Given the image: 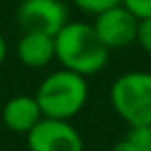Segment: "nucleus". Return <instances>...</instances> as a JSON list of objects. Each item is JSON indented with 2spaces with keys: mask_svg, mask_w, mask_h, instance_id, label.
I'll list each match as a JSON object with an SVG mask.
<instances>
[{
  "mask_svg": "<svg viewBox=\"0 0 151 151\" xmlns=\"http://www.w3.org/2000/svg\"><path fill=\"white\" fill-rule=\"evenodd\" d=\"M55 40V59L61 63V69L73 71L81 77L100 73L107 65L109 50L98 38L90 23L73 21L67 23L54 37Z\"/></svg>",
  "mask_w": 151,
  "mask_h": 151,
  "instance_id": "f257e3e1",
  "label": "nucleus"
},
{
  "mask_svg": "<svg viewBox=\"0 0 151 151\" xmlns=\"http://www.w3.org/2000/svg\"><path fill=\"white\" fill-rule=\"evenodd\" d=\"M35 100L44 119L69 121L88 101V82L73 71H54L38 84Z\"/></svg>",
  "mask_w": 151,
  "mask_h": 151,
  "instance_id": "f03ea898",
  "label": "nucleus"
},
{
  "mask_svg": "<svg viewBox=\"0 0 151 151\" xmlns=\"http://www.w3.org/2000/svg\"><path fill=\"white\" fill-rule=\"evenodd\" d=\"M109 100L115 113L128 122V126L151 124V73H122L111 84Z\"/></svg>",
  "mask_w": 151,
  "mask_h": 151,
  "instance_id": "7ed1b4c3",
  "label": "nucleus"
},
{
  "mask_svg": "<svg viewBox=\"0 0 151 151\" xmlns=\"http://www.w3.org/2000/svg\"><path fill=\"white\" fill-rule=\"evenodd\" d=\"M17 23L23 33L55 37L67 25V6L61 0H23L17 8Z\"/></svg>",
  "mask_w": 151,
  "mask_h": 151,
  "instance_id": "20e7f679",
  "label": "nucleus"
},
{
  "mask_svg": "<svg viewBox=\"0 0 151 151\" xmlns=\"http://www.w3.org/2000/svg\"><path fill=\"white\" fill-rule=\"evenodd\" d=\"M29 151H84L82 136L69 121L42 119L27 134Z\"/></svg>",
  "mask_w": 151,
  "mask_h": 151,
  "instance_id": "39448f33",
  "label": "nucleus"
},
{
  "mask_svg": "<svg viewBox=\"0 0 151 151\" xmlns=\"http://www.w3.org/2000/svg\"><path fill=\"white\" fill-rule=\"evenodd\" d=\"M94 31L107 50H121L136 42L138 19L124 6H115L111 10L96 15Z\"/></svg>",
  "mask_w": 151,
  "mask_h": 151,
  "instance_id": "423d86ee",
  "label": "nucleus"
},
{
  "mask_svg": "<svg viewBox=\"0 0 151 151\" xmlns=\"http://www.w3.org/2000/svg\"><path fill=\"white\" fill-rule=\"evenodd\" d=\"M42 113L35 96H14L2 107V122L8 130L17 134H29L42 121Z\"/></svg>",
  "mask_w": 151,
  "mask_h": 151,
  "instance_id": "0eeeda50",
  "label": "nucleus"
},
{
  "mask_svg": "<svg viewBox=\"0 0 151 151\" xmlns=\"http://www.w3.org/2000/svg\"><path fill=\"white\" fill-rule=\"evenodd\" d=\"M17 58L25 67L42 69L55 58V40L44 33H23L17 42Z\"/></svg>",
  "mask_w": 151,
  "mask_h": 151,
  "instance_id": "6e6552de",
  "label": "nucleus"
},
{
  "mask_svg": "<svg viewBox=\"0 0 151 151\" xmlns=\"http://www.w3.org/2000/svg\"><path fill=\"white\" fill-rule=\"evenodd\" d=\"M124 138L138 151H151V124L130 126L128 134H126Z\"/></svg>",
  "mask_w": 151,
  "mask_h": 151,
  "instance_id": "1a4fd4ad",
  "label": "nucleus"
},
{
  "mask_svg": "<svg viewBox=\"0 0 151 151\" xmlns=\"http://www.w3.org/2000/svg\"><path fill=\"white\" fill-rule=\"evenodd\" d=\"M73 4L78 10L86 12V14L100 15V14L111 10V8H115V6H121L122 0H73Z\"/></svg>",
  "mask_w": 151,
  "mask_h": 151,
  "instance_id": "9d476101",
  "label": "nucleus"
},
{
  "mask_svg": "<svg viewBox=\"0 0 151 151\" xmlns=\"http://www.w3.org/2000/svg\"><path fill=\"white\" fill-rule=\"evenodd\" d=\"M122 6L140 21L151 17V0H122Z\"/></svg>",
  "mask_w": 151,
  "mask_h": 151,
  "instance_id": "9b49d317",
  "label": "nucleus"
},
{
  "mask_svg": "<svg viewBox=\"0 0 151 151\" xmlns=\"http://www.w3.org/2000/svg\"><path fill=\"white\" fill-rule=\"evenodd\" d=\"M136 42L144 52L151 54V17L140 19L138 21V31H136Z\"/></svg>",
  "mask_w": 151,
  "mask_h": 151,
  "instance_id": "f8f14e48",
  "label": "nucleus"
},
{
  "mask_svg": "<svg viewBox=\"0 0 151 151\" xmlns=\"http://www.w3.org/2000/svg\"><path fill=\"white\" fill-rule=\"evenodd\" d=\"M111 151H138V149L134 147V145L130 144V142L126 140V138H122V140H119L117 144H115L113 147H111Z\"/></svg>",
  "mask_w": 151,
  "mask_h": 151,
  "instance_id": "ddd939ff",
  "label": "nucleus"
},
{
  "mask_svg": "<svg viewBox=\"0 0 151 151\" xmlns=\"http://www.w3.org/2000/svg\"><path fill=\"white\" fill-rule=\"evenodd\" d=\"M6 54H8V46H6V38L2 37V33H0V65L4 63V59H6Z\"/></svg>",
  "mask_w": 151,
  "mask_h": 151,
  "instance_id": "4468645a",
  "label": "nucleus"
}]
</instances>
